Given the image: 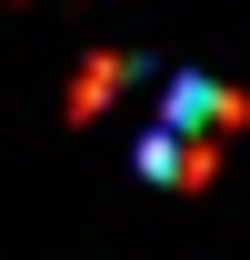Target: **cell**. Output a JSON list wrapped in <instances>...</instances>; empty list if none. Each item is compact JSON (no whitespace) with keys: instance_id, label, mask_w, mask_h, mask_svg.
<instances>
[{"instance_id":"obj_1","label":"cell","mask_w":250,"mask_h":260,"mask_svg":"<svg viewBox=\"0 0 250 260\" xmlns=\"http://www.w3.org/2000/svg\"><path fill=\"white\" fill-rule=\"evenodd\" d=\"M230 120H240V100L220 90V80H200V70H180V80L160 90V130H180L190 150H210V140H220Z\"/></svg>"}]
</instances>
